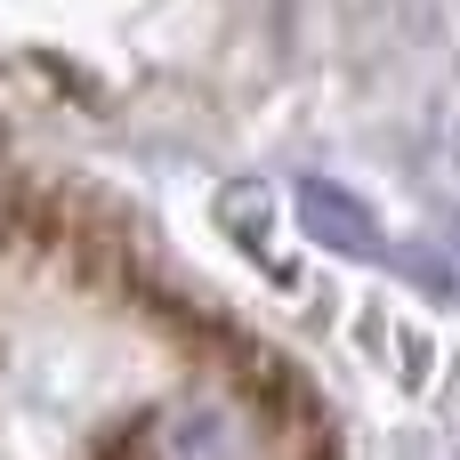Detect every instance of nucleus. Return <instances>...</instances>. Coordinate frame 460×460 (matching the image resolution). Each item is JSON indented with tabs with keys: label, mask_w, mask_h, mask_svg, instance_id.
Listing matches in <instances>:
<instances>
[{
	"label": "nucleus",
	"mask_w": 460,
	"mask_h": 460,
	"mask_svg": "<svg viewBox=\"0 0 460 460\" xmlns=\"http://www.w3.org/2000/svg\"><path fill=\"white\" fill-rule=\"evenodd\" d=\"M453 251H460V218H453Z\"/></svg>",
	"instance_id": "nucleus-2"
},
{
	"label": "nucleus",
	"mask_w": 460,
	"mask_h": 460,
	"mask_svg": "<svg viewBox=\"0 0 460 460\" xmlns=\"http://www.w3.org/2000/svg\"><path fill=\"white\" fill-rule=\"evenodd\" d=\"M291 210H299V226H307L323 251H340V259H380V251H388V234L372 226V210H364L356 194H340L332 178H307Z\"/></svg>",
	"instance_id": "nucleus-1"
}]
</instances>
